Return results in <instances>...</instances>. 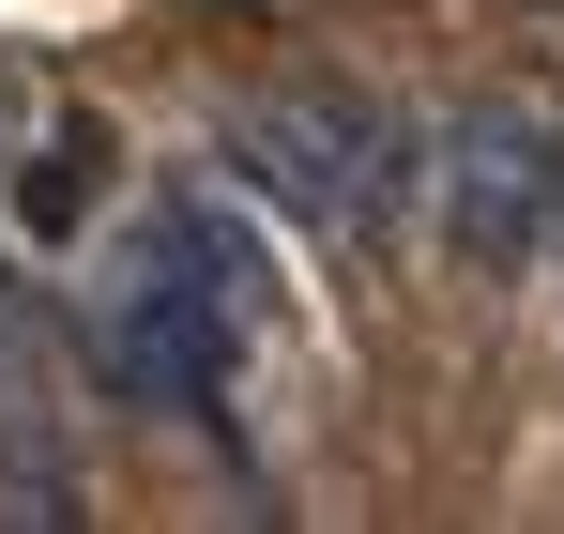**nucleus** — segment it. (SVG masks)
Here are the masks:
<instances>
[{"mask_svg": "<svg viewBox=\"0 0 564 534\" xmlns=\"http://www.w3.org/2000/svg\"><path fill=\"white\" fill-rule=\"evenodd\" d=\"M321 107H336V153H351V245H397L427 214V122H397L367 92H321Z\"/></svg>", "mask_w": 564, "mask_h": 534, "instance_id": "39448f33", "label": "nucleus"}, {"mask_svg": "<svg viewBox=\"0 0 564 534\" xmlns=\"http://www.w3.org/2000/svg\"><path fill=\"white\" fill-rule=\"evenodd\" d=\"M229 183H260L290 229L351 245V153H336V107H321V92H290V107H245V122H229Z\"/></svg>", "mask_w": 564, "mask_h": 534, "instance_id": "7ed1b4c3", "label": "nucleus"}, {"mask_svg": "<svg viewBox=\"0 0 564 534\" xmlns=\"http://www.w3.org/2000/svg\"><path fill=\"white\" fill-rule=\"evenodd\" d=\"M138 245H153V260H169V275H198V290H214V306H229V321H245V337H260V321H275V260H260V229H245V214H229V199H214V183H169V199H153V229H138Z\"/></svg>", "mask_w": 564, "mask_h": 534, "instance_id": "20e7f679", "label": "nucleus"}, {"mask_svg": "<svg viewBox=\"0 0 564 534\" xmlns=\"http://www.w3.org/2000/svg\"><path fill=\"white\" fill-rule=\"evenodd\" d=\"M93 169H107V122H62V138L31 153V183H15V214H31V229H77V214H93Z\"/></svg>", "mask_w": 564, "mask_h": 534, "instance_id": "423d86ee", "label": "nucleus"}, {"mask_svg": "<svg viewBox=\"0 0 564 534\" xmlns=\"http://www.w3.org/2000/svg\"><path fill=\"white\" fill-rule=\"evenodd\" d=\"M427 229L473 275H534L564 245V122L550 107H458V122H427Z\"/></svg>", "mask_w": 564, "mask_h": 534, "instance_id": "f257e3e1", "label": "nucleus"}, {"mask_svg": "<svg viewBox=\"0 0 564 534\" xmlns=\"http://www.w3.org/2000/svg\"><path fill=\"white\" fill-rule=\"evenodd\" d=\"M77 352H93V382L122 397V413H184V428H214V413H229V366H245V321H229L198 275H169L153 245H138V260L77 306Z\"/></svg>", "mask_w": 564, "mask_h": 534, "instance_id": "f03ea898", "label": "nucleus"}]
</instances>
